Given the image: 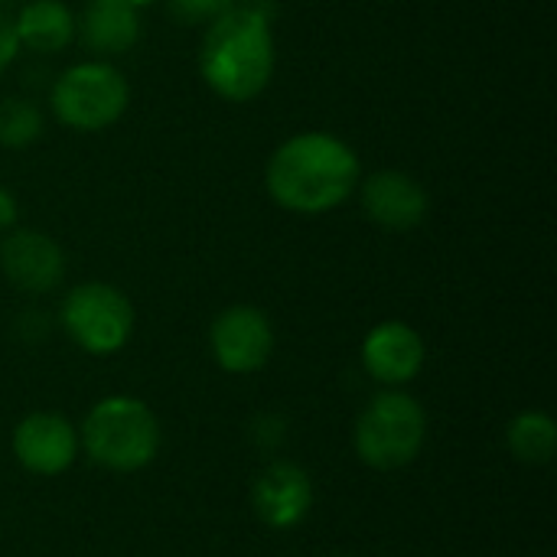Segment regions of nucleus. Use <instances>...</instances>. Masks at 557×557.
<instances>
[{"label":"nucleus","mask_w":557,"mask_h":557,"mask_svg":"<svg viewBox=\"0 0 557 557\" xmlns=\"http://www.w3.org/2000/svg\"><path fill=\"white\" fill-rule=\"evenodd\" d=\"M274 7L271 0H242L206 23L199 46V75L212 95L242 104L264 95L274 78Z\"/></svg>","instance_id":"obj_1"},{"label":"nucleus","mask_w":557,"mask_h":557,"mask_svg":"<svg viewBox=\"0 0 557 557\" xmlns=\"http://www.w3.org/2000/svg\"><path fill=\"white\" fill-rule=\"evenodd\" d=\"M362 180L356 150L326 131L287 137L264 166L268 196L294 215H326L349 202Z\"/></svg>","instance_id":"obj_2"},{"label":"nucleus","mask_w":557,"mask_h":557,"mask_svg":"<svg viewBox=\"0 0 557 557\" xmlns=\"http://www.w3.org/2000/svg\"><path fill=\"white\" fill-rule=\"evenodd\" d=\"M78 444L91 463L111 473H137L160 450V421L140 398L111 395L88 411Z\"/></svg>","instance_id":"obj_3"},{"label":"nucleus","mask_w":557,"mask_h":557,"mask_svg":"<svg viewBox=\"0 0 557 557\" xmlns=\"http://www.w3.org/2000/svg\"><path fill=\"white\" fill-rule=\"evenodd\" d=\"M428 441V414L421 401L401 388L375 395L356 421V454L372 470H401L414 463Z\"/></svg>","instance_id":"obj_4"},{"label":"nucleus","mask_w":557,"mask_h":557,"mask_svg":"<svg viewBox=\"0 0 557 557\" xmlns=\"http://www.w3.org/2000/svg\"><path fill=\"white\" fill-rule=\"evenodd\" d=\"M131 104V85L108 59H85L59 72L49 91V108L59 124L78 134L108 131L124 117Z\"/></svg>","instance_id":"obj_5"},{"label":"nucleus","mask_w":557,"mask_h":557,"mask_svg":"<svg viewBox=\"0 0 557 557\" xmlns=\"http://www.w3.org/2000/svg\"><path fill=\"white\" fill-rule=\"evenodd\" d=\"M59 323L65 336L88 356H114L134 336V304L127 294L104 281H85L62 300Z\"/></svg>","instance_id":"obj_6"},{"label":"nucleus","mask_w":557,"mask_h":557,"mask_svg":"<svg viewBox=\"0 0 557 557\" xmlns=\"http://www.w3.org/2000/svg\"><path fill=\"white\" fill-rule=\"evenodd\" d=\"M209 352L228 375H251L274 356V326L264 310L251 304L225 307L209 326Z\"/></svg>","instance_id":"obj_7"},{"label":"nucleus","mask_w":557,"mask_h":557,"mask_svg":"<svg viewBox=\"0 0 557 557\" xmlns=\"http://www.w3.org/2000/svg\"><path fill=\"white\" fill-rule=\"evenodd\" d=\"M251 509L271 532L297 529L313 509L310 473L290 460H271L251 483Z\"/></svg>","instance_id":"obj_8"},{"label":"nucleus","mask_w":557,"mask_h":557,"mask_svg":"<svg viewBox=\"0 0 557 557\" xmlns=\"http://www.w3.org/2000/svg\"><path fill=\"white\" fill-rule=\"evenodd\" d=\"M0 271L23 294H49L65 277V251L46 232L10 228L0 242Z\"/></svg>","instance_id":"obj_9"},{"label":"nucleus","mask_w":557,"mask_h":557,"mask_svg":"<svg viewBox=\"0 0 557 557\" xmlns=\"http://www.w3.org/2000/svg\"><path fill=\"white\" fill-rule=\"evenodd\" d=\"M78 431L55 411H33L13 431V457L33 476H59L78 457Z\"/></svg>","instance_id":"obj_10"},{"label":"nucleus","mask_w":557,"mask_h":557,"mask_svg":"<svg viewBox=\"0 0 557 557\" xmlns=\"http://www.w3.org/2000/svg\"><path fill=\"white\" fill-rule=\"evenodd\" d=\"M428 362V346L421 333L401 320H385L372 326L362 339V366L385 388H405L421 375Z\"/></svg>","instance_id":"obj_11"},{"label":"nucleus","mask_w":557,"mask_h":557,"mask_svg":"<svg viewBox=\"0 0 557 557\" xmlns=\"http://www.w3.org/2000/svg\"><path fill=\"white\" fill-rule=\"evenodd\" d=\"M356 189L362 199V212L388 232H411L428 219L431 196L411 173L379 170L359 180Z\"/></svg>","instance_id":"obj_12"},{"label":"nucleus","mask_w":557,"mask_h":557,"mask_svg":"<svg viewBox=\"0 0 557 557\" xmlns=\"http://www.w3.org/2000/svg\"><path fill=\"white\" fill-rule=\"evenodd\" d=\"M75 39L95 59L124 55L140 39V10L121 0H88L75 16Z\"/></svg>","instance_id":"obj_13"},{"label":"nucleus","mask_w":557,"mask_h":557,"mask_svg":"<svg viewBox=\"0 0 557 557\" xmlns=\"http://www.w3.org/2000/svg\"><path fill=\"white\" fill-rule=\"evenodd\" d=\"M13 26L20 49L29 52L52 55L75 42V13L62 0H29L13 16Z\"/></svg>","instance_id":"obj_14"},{"label":"nucleus","mask_w":557,"mask_h":557,"mask_svg":"<svg viewBox=\"0 0 557 557\" xmlns=\"http://www.w3.org/2000/svg\"><path fill=\"white\" fill-rule=\"evenodd\" d=\"M512 457L525 467H548L557 450V424L545 411H522L506 428Z\"/></svg>","instance_id":"obj_15"},{"label":"nucleus","mask_w":557,"mask_h":557,"mask_svg":"<svg viewBox=\"0 0 557 557\" xmlns=\"http://www.w3.org/2000/svg\"><path fill=\"white\" fill-rule=\"evenodd\" d=\"M39 137H42V111L36 108V101L23 95L0 98V147L23 150Z\"/></svg>","instance_id":"obj_16"},{"label":"nucleus","mask_w":557,"mask_h":557,"mask_svg":"<svg viewBox=\"0 0 557 557\" xmlns=\"http://www.w3.org/2000/svg\"><path fill=\"white\" fill-rule=\"evenodd\" d=\"M248 437L261 454H274L287 437V421L281 414H258L248 428Z\"/></svg>","instance_id":"obj_17"},{"label":"nucleus","mask_w":557,"mask_h":557,"mask_svg":"<svg viewBox=\"0 0 557 557\" xmlns=\"http://www.w3.org/2000/svg\"><path fill=\"white\" fill-rule=\"evenodd\" d=\"M235 0H170V10L183 23H209L222 10H228Z\"/></svg>","instance_id":"obj_18"},{"label":"nucleus","mask_w":557,"mask_h":557,"mask_svg":"<svg viewBox=\"0 0 557 557\" xmlns=\"http://www.w3.org/2000/svg\"><path fill=\"white\" fill-rule=\"evenodd\" d=\"M20 55V39H16V26L13 16L0 10V72L10 69V62Z\"/></svg>","instance_id":"obj_19"},{"label":"nucleus","mask_w":557,"mask_h":557,"mask_svg":"<svg viewBox=\"0 0 557 557\" xmlns=\"http://www.w3.org/2000/svg\"><path fill=\"white\" fill-rule=\"evenodd\" d=\"M16 215H20L16 196H13L7 186H0V232H10V228L16 225Z\"/></svg>","instance_id":"obj_20"},{"label":"nucleus","mask_w":557,"mask_h":557,"mask_svg":"<svg viewBox=\"0 0 557 557\" xmlns=\"http://www.w3.org/2000/svg\"><path fill=\"white\" fill-rule=\"evenodd\" d=\"M121 3H127V7H134V10H144V7H153L157 0H121Z\"/></svg>","instance_id":"obj_21"},{"label":"nucleus","mask_w":557,"mask_h":557,"mask_svg":"<svg viewBox=\"0 0 557 557\" xmlns=\"http://www.w3.org/2000/svg\"><path fill=\"white\" fill-rule=\"evenodd\" d=\"M336 557H346V555H336Z\"/></svg>","instance_id":"obj_22"},{"label":"nucleus","mask_w":557,"mask_h":557,"mask_svg":"<svg viewBox=\"0 0 557 557\" xmlns=\"http://www.w3.org/2000/svg\"><path fill=\"white\" fill-rule=\"evenodd\" d=\"M235 3H242V0H235Z\"/></svg>","instance_id":"obj_23"},{"label":"nucleus","mask_w":557,"mask_h":557,"mask_svg":"<svg viewBox=\"0 0 557 557\" xmlns=\"http://www.w3.org/2000/svg\"><path fill=\"white\" fill-rule=\"evenodd\" d=\"M0 3H3V0H0Z\"/></svg>","instance_id":"obj_24"}]
</instances>
